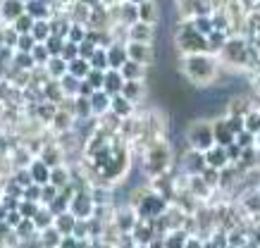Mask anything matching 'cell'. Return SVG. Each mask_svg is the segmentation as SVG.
<instances>
[{
	"label": "cell",
	"mask_w": 260,
	"mask_h": 248,
	"mask_svg": "<svg viewBox=\"0 0 260 248\" xmlns=\"http://www.w3.org/2000/svg\"><path fill=\"white\" fill-rule=\"evenodd\" d=\"M119 93L127 98V100H134V98L141 96V84L139 81H124V86H122Z\"/></svg>",
	"instance_id": "cell-12"
},
{
	"label": "cell",
	"mask_w": 260,
	"mask_h": 248,
	"mask_svg": "<svg viewBox=\"0 0 260 248\" xmlns=\"http://www.w3.org/2000/svg\"><path fill=\"white\" fill-rule=\"evenodd\" d=\"M139 2H143V0H139Z\"/></svg>",
	"instance_id": "cell-24"
},
{
	"label": "cell",
	"mask_w": 260,
	"mask_h": 248,
	"mask_svg": "<svg viewBox=\"0 0 260 248\" xmlns=\"http://www.w3.org/2000/svg\"><path fill=\"white\" fill-rule=\"evenodd\" d=\"M127 57L134 60V62H139V65H146V62H151V48L146 43H129L127 48Z\"/></svg>",
	"instance_id": "cell-4"
},
{
	"label": "cell",
	"mask_w": 260,
	"mask_h": 248,
	"mask_svg": "<svg viewBox=\"0 0 260 248\" xmlns=\"http://www.w3.org/2000/svg\"><path fill=\"white\" fill-rule=\"evenodd\" d=\"M213 72H215L213 62L208 57H203V55L186 57V74L191 76V81H196V84H206L208 79L213 76Z\"/></svg>",
	"instance_id": "cell-2"
},
{
	"label": "cell",
	"mask_w": 260,
	"mask_h": 248,
	"mask_svg": "<svg viewBox=\"0 0 260 248\" xmlns=\"http://www.w3.org/2000/svg\"><path fill=\"white\" fill-rule=\"evenodd\" d=\"M127 62V50H117V48H112L108 53V65L115 67V69H119V67Z\"/></svg>",
	"instance_id": "cell-13"
},
{
	"label": "cell",
	"mask_w": 260,
	"mask_h": 248,
	"mask_svg": "<svg viewBox=\"0 0 260 248\" xmlns=\"http://www.w3.org/2000/svg\"><path fill=\"white\" fill-rule=\"evenodd\" d=\"M131 38H134L136 43H146V41L151 38V31H148V26H146V24H139V26H134V31H131Z\"/></svg>",
	"instance_id": "cell-16"
},
{
	"label": "cell",
	"mask_w": 260,
	"mask_h": 248,
	"mask_svg": "<svg viewBox=\"0 0 260 248\" xmlns=\"http://www.w3.org/2000/svg\"><path fill=\"white\" fill-rule=\"evenodd\" d=\"M43 48L45 45H36V50H33V57H36V60H45V57H48V53H45Z\"/></svg>",
	"instance_id": "cell-23"
},
{
	"label": "cell",
	"mask_w": 260,
	"mask_h": 248,
	"mask_svg": "<svg viewBox=\"0 0 260 248\" xmlns=\"http://www.w3.org/2000/svg\"><path fill=\"white\" fill-rule=\"evenodd\" d=\"M31 177H33V182L38 184H48L50 182V167L45 165V160H36L31 165Z\"/></svg>",
	"instance_id": "cell-8"
},
{
	"label": "cell",
	"mask_w": 260,
	"mask_h": 248,
	"mask_svg": "<svg viewBox=\"0 0 260 248\" xmlns=\"http://www.w3.org/2000/svg\"><path fill=\"white\" fill-rule=\"evenodd\" d=\"M76 112H79V117H86V115H93L91 112V103H88L86 98H76Z\"/></svg>",
	"instance_id": "cell-18"
},
{
	"label": "cell",
	"mask_w": 260,
	"mask_h": 248,
	"mask_svg": "<svg viewBox=\"0 0 260 248\" xmlns=\"http://www.w3.org/2000/svg\"><path fill=\"white\" fill-rule=\"evenodd\" d=\"M29 26H31V19H29V17H24V19H22V17H19V19H17V31H19V33H26V31H29Z\"/></svg>",
	"instance_id": "cell-21"
},
{
	"label": "cell",
	"mask_w": 260,
	"mask_h": 248,
	"mask_svg": "<svg viewBox=\"0 0 260 248\" xmlns=\"http://www.w3.org/2000/svg\"><path fill=\"white\" fill-rule=\"evenodd\" d=\"M186 139H189V143H191V148H194V151H198V153L210 151V148L215 146L213 127H210V124H206V122H196V124H191V127H189V131H186Z\"/></svg>",
	"instance_id": "cell-1"
},
{
	"label": "cell",
	"mask_w": 260,
	"mask_h": 248,
	"mask_svg": "<svg viewBox=\"0 0 260 248\" xmlns=\"http://www.w3.org/2000/svg\"><path fill=\"white\" fill-rule=\"evenodd\" d=\"M206 162L210 167H222L227 162V153L222 151V148H217V146H213L210 151H206Z\"/></svg>",
	"instance_id": "cell-10"
},
{
	"label": "cell",
	"mask_w": 260,
	"mask_h": 248,
	"mask_svg": "<svg viewBox=\"0 0 260 248\" xmlns=\"http://www.w3.org/2000/svg\"><path fill=\"white\" fill-rule=\"evenodd\" d=\"M31 38L29 36H24V38H19V50H31Z\"/></svg>",
	"instance_id": "cell-22"
},
{
	"label": "cell",
	"mask_w": 260,
	"mask_h": 248,
	"mask_svg": "<svg viewBox=\"0 0 260 248\" xmlns=\"http://www.w3.org/2000/svg\"><path fill=\"white\" fill-rule=\"evenodd\" d=\"M139 17H141L143 22H153V19L158 17V10H155V5H153L151 0H143L141 2V12H139Z\"/></svg>",
	"instance_id": "cell-14"
},
{
	"label": "cell",
	"mask_w": 260,
	"mask_h": 248,
	"mask_svg": "<svg viewBox=\"0 0 260 248\" xmlns=\"http://www.w3.org/2000/svg\"><path fill=\"white\" fill-rule=\"evenodd\" d=\"M122 86H124V79H122V74H119L117 69L105 72V79H103V91H105L110 98L117 96L119 91H122Z\"/></svg>",
	"instance_id": "cell-3"
},
{
	"label": "cell",
	"mask_w": 260,
	"mask_h": 248,
	"mask_svg": "<svg viewBox=\"0 0 260 248\" xmlns=\"http://www.w3.org/2000/svg\"><path fill=\"white\" fill-rule=\"evenodd\" d=\"M33 36L36 38H48V26L45 24H33Z\"/></svg>",
	"instance_id": "cell-20"
},
{
	"label": "cell",
	"mask_w": 260,
	"mask_h": 248,
	"mask_svg": "<svg viewBox=\"0 0 260 248\" xmlns=\"http://www.w3.org/2000/svg\"><path fill=\"white\" fill-rule=\"evenodd\" d=\"M50 182L55 186H62V184H67V174L62 170H50Z\"/></svg>",
	"instance_id": "cell-19"
},
{
	"label": "cell",
	"mask_w": 260,
	"mask_h": 248,
	"mask_svg": "<svg viewBox=\"0 0 260 248\" xmlns=\"http://www.w3.org/2000/svg\"><path fill=\"white\" fill-rule=\"evenodd\" d=\"M110 110L119 117H127V115H131V100H127L122 93H117V96L110 98Z\"/></svg>",
	"instance_id": "cell-7"
},
{
	"label": "cell",
	"mask_w": 260,
	"mask_h": 248,
	"mask_svg": "<svg viewBox=\"0 0 260 248\" xmlns=\"http://www.w3.org/2000/svg\"><path fill=\"white\" fill-rule=\"evenodd\" d=\"M119 74H122L124 81H139V76L143 74V65L134 62V60H127L124 65L119 67Z\"/></svg>",
	"instance_id": "cell-6"
},
{
	"label": "cell",
	"mask_w": 260,
	"mask_h": 248,
	"mask_svg": "<svg viewBox=\"0 0 260 248\" xmlns=\"http://www.w3.org/2000/svg\"><path fill=\"white\" fill-rule=\"evenodd\" d=\"M65 72H67V65H65V60H62V57H55V60H50V74L62 76Z\"/></svg>",
	"instance_id": "cell-17"
},
{
	"label": "cell",
	"mask_w": 260,
	"mask_h": 248,
	"mask_svg": "<svg viewBox=\"0 0 260 248\" xmlns=\"http://www.w3.org/2000/svg\"><path fill=\"white\" fill-rule=\"evenodd\" d=\"M67 72L74 76V79H86V74L91 72V67H88L86 60H81V57H76V60H72L69 62V67H67Z\"/></svg>",
	"instance_id": "cell-9"
},
{
	"label": "cell",
	"mask_w": 260,
	"mask_h": 248,
	"mask_svg": "<svg viewBox=\"0 0 260 248\" xmlns=\"http://www.w3.org/2000/svg\"><path fill=\"white\" fill-rule=\"evenodd\" d=\"M182 45H184V50L198 53V50H203L206 41H203L201 36H191V33H184V36H182Z\"/></svg>",
	"instance_id": "cell-11"
},
{
	"label": "cell",
	"mask_w": 260,
	"mask_h": 248,
	"mask_svg": "<svg viewBox=\"0 0 260 248\" xmlns=\"http://www.w3.org/2000/svg\"><path fill=\"white\" fill-rule=\"evenodd\" d=\"M88 103H91V112H98V115H103L105 110L110 108V96L100 88V91H93L91 98H88Z\"/></svg>",
	"instance_id": "cell-5"
},
{
	"label": "cell",
	"mask_w": 260,
	"mask_h": 248,
	"mask_svg": "<svg viewBox=\"0 0 260 248\" xmlns=\"http://www.w3.org/2000/svg\"><path fill=\"white\" fill-rule=\"evenodd\" d=\"M91 69H98V72H105L108 69V53H93V57H91Z\"/></svg>",
	"instance_id": "cell-15"
}]
</instances>
